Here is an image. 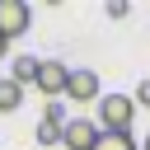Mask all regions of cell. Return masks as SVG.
Masks as SVG:
<instances>
[{"instance_id":"obj_6","label":"cell","mask_w":150,"mask_h":150,"mask_svg":"<svg viewBox=\"0 0 150 150\" xmlns=\"http://www.w3.org/2000/svg\"><path fill=\"white\" fill-rule=\"evenodd\" d=\"M19 108H23V84L0 75V112H19Z\"/></svg>"},{"instance_id":"obj_10","label":"cell","mask_w":150,"mask_h":150,"mask_svg":"<svg viewBox=\"0 0 150 150\" xmlns=\"http://www.w3.org/2000/svg\"><path fill=\"white\" fill-rule=\"evenodd\" d=\"M131 98H136V108H150V80H141V84H136V94H131Z\"/></svg>"},{"instance_id":"obj_1","label":"cell","mask_w":150,"mask_h":150,"mask_svg":"<svg viewBox=\"0 0 150 150\" xmlns=\"http://www.w3.org/2000/svg\"><path fill=\"white\" fill-rule=\"evenodd\" d=\"M98 112H94V122H98V131H131V122H136V98L131 94H103L98 103H94Z\"/></svg>"},{"instance_id":"obj_9","label":"cell","mask_w":150,"mask_h":150,"mask_svg":"<svg viewBox=\"0 0 150 150\" xmlns=\"http://www.w3.org/2000/svg\"><path fill=\"white\" fill-rule=\"evenodd\" d=\"M127 14H131L127 0H108V19H127Z\"/></svg>"},{"instance_id":"obj_5","label":"cell","mask_w":150,"mask_h":150,"mask_svg":"<svg viewBox=\"0 0 150 150\" xmlns=\"http://www.w3.org/2000/svg\"><path fill=\"white\" fill-rule=\"evenodd\" d=\"M28 23H33L28 0H0V38H5V42L19 38V33H28Z\"/></svg>"},{"instance_id":"obj_3","label":"cell","mask_w":150,"mask_h":150,"mask_svg":"<svg viewBox=\"0 0 150 150\" xmlns=\"http://www.w3.org/2000/svg\"><path fill=\"white\" fill-rule=\"evenodd\" d=\"M66 80H70V66H66V61H42V66H38V80H33V84H38L42 94H47V103H56V98L66 94Z\"/></svg>"},{"instance_id":"obj_8","label":"cell","mask_w":150,"mask_h":150,"mask_svg":"<svg viewBox=\"0 0 150 150\" xmlns=\"http://www.w3.org/2000/svg\"><path fill=\"white\" fill-rule=\"evenodd\" d=\"M94 150H141L136 141H131V131L122 136V131H103L98 141H94Z\"/></svg>"},{"instance_id":"obj_2","label":"cell","mask_w":150,"mask_h":150,"mask_svg":"<svg viewBox=\"0 0 150 150\" xmlns=\"http://www.w3.org/2000/svg\"><path fill=\"white\" fill-rule=\"evenodd\" d=\"M66 98H70V103H98V98H103V80H98V70H89V66L70 70V80H66Z\"/></svg>"},{"instance_id":"obj_12","label":"cell","mask_w":150,"mask_h":150,"mask_svg":"<svg viewBox=\"0 0 150 150\" xmlns=\"http://www.w3.org/2000/svg\"><path fill=\"white\" fill-rule=\"evenodd\" d=\"M141 150H150V136H145V141H141Z\"/></svg>"},{"instance_id":"obj_4","label":"cell","mask_w":150,"mask_h":150,"mask_svg":"<svg viewBox=\"0 0 150 150\" xmlns=\"http://www.w3.org/2000/svg\"><path fill=\"white\" fill-rule=\"evenodd\" d=\"M98 136H103V131H98L94 117H70L66 131H61V145H66V150H94Z\"/></svg>"},{"instance_id":"obj_11","label":"cell","mask_w":150,"mask_h":150,"mask_svg":"<svg viewBox=\"0 0 150 150\" xmlns=\"http://www.w3.org/2000/svg\"><path fill=\"white\" fill-rule=\"evenodd\" d=\"M5 52H9V42H5V38H0V56H5Z\"/></svg>"},{"instance_id":"obj_7","label":"cell","mask_w":150,"mask_h":150,"mask_svg":"<svg viewBox=\"0 0 150 150\" xmlns=\"http://www.w3.org/2000/svg\"><path fill=\"white\" fill-rule=\"evenodd\" d=\"M38 66H42L38 56H19V61H14V70H9V80H19V84L28 89V84L38 80Z\"/></svg>"}]
</instances>
